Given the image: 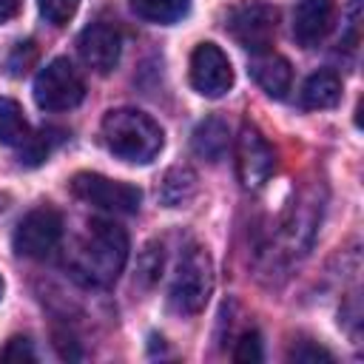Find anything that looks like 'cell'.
<instances>
[{
	"instance_id": "cell-19",
	"label": "cell",
	"mask_w": 364,
	"mask_h": 364,
	"mask_svg": "<svg viewBox=\"0 0 364 364\" xmlns=\"http://www.w3.org/2000/svg\"><path fill=\"white\" fill-rule=\"evenodd\" d=\"M37 6H40V14L51 26H65L77 14L80 0H37Z\"/></svg>"
},
{
	"instance_id": "cell-15",
	"label": "cell",
	"mask_w": 364,
	"mask_h": 364,
	"mask_svg": "<svg viewBox=\"0 0 364 364\" xmlns=\"http://www.w3.org/2000/svg\"><path fill=\"white\" fill-rule=\"evenodd\" d=\"M34 131L28 125V119L23 117V108L9 100V97H0V142L14 148L17 154H23L31 142Z\"/></svg>"
},
{
	"instance_id": "cell-20",
	"label": "cell",
	"mask_w": 364,
	"mask_h": 364,
	"mask_svg": "<svg viewBox=\"0 0 364 364\" xmlns=\"http://www.w3.org/2000/svg\"><path fill=\"white\" fill-rule=\"evenodd\" d=\"M233 361H239V364H256V361H262V338H259L256 330L242 333V338L236 341V350H233Z\"/></svg>"
},
{
	"instance_id": "cell-11",
	"label": "cell",
	"mask_w": 364,
	"mask_h": 364,
	"mask_svg": "<svg viewBox=\"0 0 364 364\" xmlns=\"http://www.w3.org/2000/svg\"><path fill=\"white\" fill-rule=\"evenodd\" d=\"M333 17H336V3L333 0H299L296 11H293V37H296V43L304 46V48L318 46L330 34Z\"/></svg>"
},
{
	"instance_id": "cell-18",
	"label": "cell",
	"mask_w": 364,
	"mask_h": 364,
	"mask_svg": "<svg viewBox=\"0 0 364 364\" xmlns=\"http://www.w3.org/2000/svg\"><path fill=\"white\" fill-rule=\"evenodd\" d=\"M60 142V136H57V131H34V136H31V142H28V148L23 151V154H17L20 156V162H26V165H40L48 154H51V148Z\"/></svg>"
},
{
	"instance_id": "cell-25",
	"label": "cell",
	"mask_w": 364,
	"mask_h": 364,
	"mask_svg": "<svg viewBox=\"0 0 364 364\" xmlns=\"http://www.w3.org/2000/svg\"><path fill=\"white\" fill-rule=\"evenodd\" d=\"M20 11V0H0V23H9Z\"/></svg>"
},
{
	"instance_id": "cell-8",
	"label": "cell",
	"mask_w": 364,
	"mask_h": 364,
	"mask_svg": "<svg viewBox=\"0 0 364 364\" xmlns=\"http://www.w3.org/2000/svg\"><path fill=\"white\" fill-rule=\"evenodd\" d=\"M191 85L202 97H225L233 85V68L228 54L216 43H199L191 54Z\"/></svg>"
},
{
	"instance_id": "cell-17",
	"label": "cell",
	"mask_w": 364,
	"mask_h": 364,
	"mask_svg": "<svg viewBox=\"0 0 364 364\" xmlns=\"http://www.w3.org/2000/svg\"><path fill=\"white\" fill-rule=\"evenodd\" d=\"M193 193H196V173H193L191 168H185V165L171 168V171L165 173L162 185H159V199H162V205H168V208H182V205H188V202L193 199Z\"/></svg>"
},
{
	"instance_id": "cell-10",
	"label": "cell",
	"mask_w": 364,
	"mask_h": 364,
	"mask_svg": "<svg viewBox=\"0 0 364 364\" xmlns=\"http://www.w3.org/2000/svg\"><path fill=\"white\" fill-rule=\"evenodd\" d=\"M276 168V154L259 128L245 125L236 139V173L245 188H262Z\"/></svg>"
},
{
	"instance_id": "cell-14",
	"label": "cell",
	"mask_w": 364,
	"mask_h": 364,
	"mask_svg": "<svg viewBox=\"0 0 364 364\" xmlns=\"http://www.w3.org/2000/svg\"><path fill=\"white\" fill-rule=\"evenodd\" d=\"M338 100H341V77L333 68L313 71L301 85V105L310 111L333 108L338 105Z\"/></svg>"
},
{
	"instance_id": "cell-1",
	"label": "cell",
	"mask_w": 364,
	"mask_h": 364,
	"mask_svg": "<svg viewBox=\"0 0 364 364\" xmlns=\"http://www.w3.org/2000/svg\"><path fill=\"white\" fill-rule=\"evenodd\" d=\"M128 262V233L111 219H91L77 239L68 270L88 287H108Z\"/></svg>"
},
{
	"instance_id": "cell-21",
	"label": "cell",
	"mask_w": 364,
	"mask_h": 364,
	"mask_svg": "<svg viewBox=\"0 0 364 364\" xmlns=\"http://www.w3.org/2000/svg\"><path fill=\"white\" fill-rule=\"evenodd\" d=\"M290 361H299V364H318V361L333 364L336 358H333L330 350H324V347H318V344H310V341H301V344H296V347L290 350Z\"/></svg>"
},
{
	"instance_id": "cell-12",
	"label": "cell",
	"mask_w": 364,
	"mask_h": 364,
	"mask_svg": "<svg viewBox=\"0 0 364 364\" xmlns=\"http://www.w3.org/2000/svg\"><path fill=\"white\" fill-rule=\"evenodd\" d=\"M253 82L273 100H284L290 85H293V68L287 63V57H282L279 51L267 48L259 54H250V65H247Z\"/></svg>"
},
{
	"instance_id": "cell-4",
	"label": "cell",
	"mask_w": 364,
	"mask_h": 364,
	"mask_svg": "<svg viewBox=\"0 0 364 364\" xmlns=\"http://www.w3.org/2000/svg\"><path fill=\"white\" fill-rule=\"evenodd\" d=\"M279 26V11L267 0H239L225 14V31L250 54L267 51L273 46Z\"/></svg>"
},
{
	"instance_id": "cell-23",
	"label": "cell",
	"mask_w": 364,
	"mask_h": 364,
	"mask_svg": "<svg viewBox=\"0 0 364 364\" xmlns=\"http://www.w3.org/2000/svg\"><path fill=\"white\" fill-rule=\"evenodd\" d=\"M358 28H361V0H353L350 11H347V37H341L344 48H350V51L358 48Z\"/></svg>"
},
{
	"instance_id": "cell-16",
	"label": "cell",
	"mask_w": 364,
	"mask_h": 364,
	"mask_svg": "<svg viewBox=\"0 0 364 364\" xmlns=\"http://www.w3.org/2000/svg\"><path fill=\"white\" fill-rule=\"evenodd\" d=\"M128 3L139 20L156 26H173L191 11V0H128Z\"/></svg>"
},
{
	"instance_id": "cell-26",
	"label": "cell",
	"mask_w": 364,
	"mask_h": 364,
	"mask_svg": "<svg viewBox=\"0 0 364 364\" xmlns=\"http://www.w3.org/2000/svg\"><path fill=\"white\" fill-rule=\"evenodd\" d=\"M3 290H6V284H3V276H0V299H3Z\"/></svg>"
},
{
	"instance_id": "cell-22",
	"label": "cell",
	"mask_w": 364,
	"mask_h": 364,
	"mask_svg": "<svg viewBox=\"0 0 364 364\" xmlns=\"http://www.w3.org/2000/svg\"><path fill=\"white\" fill-rule=\"evenodd\" d=\"M0 361H37V353L31 347L28 338L23 336H14L6 341V347L0 350Z\"/></svg>"
},
{
	"instance_id": "cell-5",
	"label": "cell",
	"mask_w": 364,
	"mask_h": 364,
	"mask_svg": "<svg viewBox=\"0 0 364 364\" xmlns=\"http://www.w3.org/2000/svg\"><path fill=\"white\" fill-rule=\"evenodd\" d=\"M85 97V82L71 60L57 57L43 65L34 77V100L43 111H68L77 108Z\"/></svg>"
},
{
	"instance_id": "cell-2",
	"label": "cell",
	"mask_w": 364,
	"mask_h": 364,
	"mask_svg": "<svg viewBox=\"0 0 364 364\" xmlns=\"http://www.w3.org/2000/svg\"><path fill=\"white\" fill-rule=\"evenodd\" d=\"M105 148L131 165H148L165 145V134L154 117L136 108H114L102 117Z\"/></svg>"
},
{
	"instance_id": "cell-9",
	"label": "cell",
	"mask_w": 364,
	"mask_h": 364,
	"mask_svg": "<svg viewBox=\"0 0 364 364\" xmlns=\"http://www.w3.org/2000/svg\"><path fill=\"white\" fill-rule=\"evenodd\" d=\"M77 51L82 57V63L97 71V74H111L119 63V51H122V34L114 23L108 20H94L88 23L80 37H77Z\"/></svg>"
},
{
	"instance_id": "cell-7",
	"label": "cell",
	"mask_w": 364,
	"mask_h": 364,
	"mask_svg": "<svg viewBox=\"0 0 364 364\" xmlns=\"http://www.w3.org/2000/svg\"><path fill=\"white\" fill-rule=\"evenodd\" d=\"M71 193L100 210H108V213H136L139 210V202H142V193L136 185L131 182H119V179H108L102 173H77L71 179Z\"/></svg>"
},
{
	"instance_id": "cell-6",
	"label": "cell",
	"mask_w": 364,
	"mask_h": 364,
	"mask_svg": "<svg viewBox=\"0 0 364 364\" xmlns=\"http://www.w3.org/2000/svg\"><path fill=\"white\" fill-rule=\"evenodd\" d=\"M60 242H63V216L48 205L28 210L17 222L11 236L14 253L26 259H46L60 247Z\"/></svg>"
},
{
	"instance_id": "cell-13",
	"label": "cell",
	"mask_w": 364,
	"mask_h": 364,
	"mask_svg": "<svg viewBox=\"0 0 364 364\" xmlns=\"http://www.w3.org/2000/svg\"><path fill=\"white\" fill-rule=\"evenodd\" d=\"M228 145H230V131H228V122L222 117H205L193 134H191V148L199 159H208V162H219L225 159L228 154Z\"/></svg>"
},
{
	"instance_id": "cell-3",
	"label": "cell",
	"mask_w": 364,
	"mask_h": 364,
	"mask_svg": "<svg viewBox=\"0 0 364 364\" xmlns=\"http://www.w3.org/2000/svg\"><path fill=\"white\" fill-rule=\"evenodd\" d=\"M213 290V264L210 256L205 253V247L199 245H188L179 253L176 270H173V282H171V310L179 316H196Z\"/></svg>"
},
{
	"instance_id": "cell-24",
	"label": "cell",
	"mask_w": 364,
	"mask_h": 364,
	"mask_svg": "<svg viewBox=\"0 0 364 364\" xmlns=\"http://www.w3.org/2000/svg\"><path fill=\"white\" fill-rule=\"evenodd\" d=\"M34 54H37V48H34V43L31 40H26V43H17V48H14V57L9 60V68H11V74H26V68L31 65V60H34Z\"/></svg>"
}]
</instances>
